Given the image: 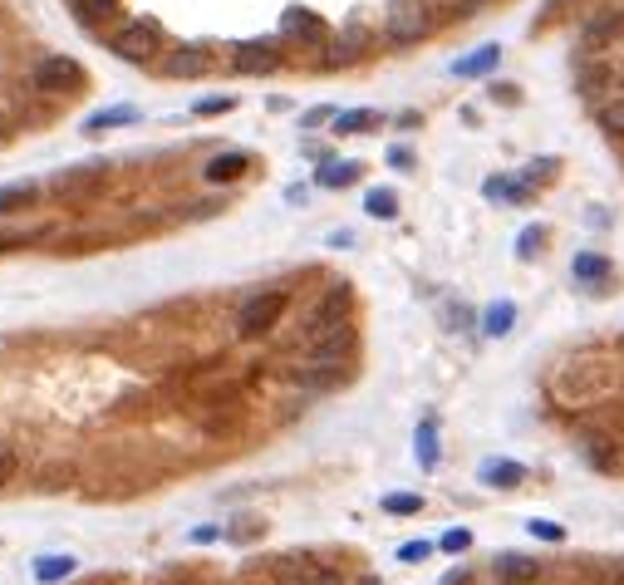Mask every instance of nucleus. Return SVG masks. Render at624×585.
Returning a JSON list of instances; mask_svg holds the SVG:
<instances>
[{"mask_svg":"<svg viewBox=\"0 0 624 585\" xmlns=\"http://www.w3.org/2000/svg\"><path fill=\"white\" fill-rule=\"evenodd\" d=\"M227 109H231V99H197V114H202V118L227 114Z\"/></svg>","mask_w":624,"mask_h":585,"instance_id":"obj_33","label":"nucleus"},{"mask_svg":"<svg viewBox=\"0 0 624 585\" xmlns=\"http://www.w3.org/2000/svg\"><path fill=\"white\" fill-rule=\"evenodd\" d=\"M384 512H389V517H418V512H423V497H418V492H389V497H384Z\"/></svg>","mask_w":624,"mask_h":585,"instance_id":"obj_25","label":"nucleus"},{"mask_svg":"<svg viewBox=\"0 0 624 585\" xmlns=\"http://www.w3.org/2000/svg\"><path fill=\"white\" fill-rule=\"evenodd\" d=\"M99 177H104V168H99V163H89L84 173H59L50 187H55L59 197H69V192H89V187H94Z\"/></svg>","mask_w":624,"mask_h":585,"instance_id":"obj_15","label":"nucleus"},{"mask_svg":"<svg viewBox=\"0 0 624 585\" xmlns=\"http://www.w3.org/2000/svg\"><path fill=\"white\" fill-rule=\"evenodd\" d=\"M231 64H236L241 74H271V69L281 64V50H276L271 40H246V45L231 50Z\"/></svg>","mask_w":624,"mask_h":585,"instance_id":"obj_6","label":"nucleus"},{"mask_svg":"<svg viewBox=\"0 0 624 585\" xmlns=\"http://www.w3.org/2000/svg\"><path fill=\"white\" fill-rule=\"evenodd\" d=\"M246 168H251V158H246V153H217V158L202 168V177H207V182H236Z\"/></svg>","mask_w":624,"mask_h":585,"instance_id":"obj_11","label":"nucleus"},{"mask_svg":"<svg viewBox=\"0 0 624 585\" xmlns=\"http://www.w3.org/2000/svg\"><path fill=\"white\" fill-rule=\"evenodd\" d=\"M285 305H290V295L285 291H261L251 295L246 305H241V315H236V335L241 340H256V335H266L276 320L285 315Z\"/></svg>","mask_w":624,"mask_h":585,"instance_id":"obj_1","label":"nucleus"},{"mask_svg":"<svg viewBox=\"0 0 624 585\" xmlns=\"http://www.w3.org/2000/svg\"><path fill=\"white\" fill-rule=\"evenodd\" d=\"M580 50H585V55L624 50V5L605 10V15H590V20L580 25Z\"/></svg>","mask_w":624,"mask_h":585,"instance_id":"obj_3","label":"nucleus"},{"mask_svg":"<svg viewBox=\"0 0 624 585\" xmlns=\"http://www.w3.org/2000/svg\"><path fill=\"white\" fill-rule=\"evenodd\" d=\"M64 576H74V556H59V551H50V556H40V561H35V581H40V585H55V581H64Z\"/></svg>","mask_w":624,"mask_h":585,"instance_id":"obj_14","label":"nucleus"},{"mask_svg":"<svg viewBox=\"0 0 624 585\" xmlns=\"http://www.w3.org/2000/svg\"><path fill=\"white\" fill-rule=\"evenodd\" d=\"M531 536H541V541H561L566 531L556 527V522H531Z\"/></svg>","mask_w":624,"mask_h":585,"instance_id":"obj_34","label":"nucleus"},{"mask_svg":"<svg viewBox=\"0 0 624 585\" xmlns=\"http://www.w3.org/2000/svg\"><path fill=\"white\" fill-rule=\"evenodd\" d=\"M35 202V182H10V187H0V217H10V212H20V207H30Z\"/></svg>","mask_w":624,"mask_h":585,"instance_id":"obj_18","label":"nucleus"},{"mask_svg":"<svg viewBox=\"0 0 624 585\" xmlns=\"http://www.w3.org/2000/svg\"><path fill=\"white\" fill-rule=\"evenodd\" d=\"M10 477H15V448H5V443H0V487H5Z\"/></svg>","mask_w":624,"mask_h":585,"instance_id":"obj_32","label":"nucleus"},{"mask_svg":"<svg viewBox=\"0 0 624 585\" xmlns=\"http://www.w3.org/2000/svg\"><path fill=\"white\" fill-rule=\"evenodd\" d=\"M521 477H526L521 463H487V468H482V482H492V487H516Z\"/></svg>","mask_w":624,"mask_h":585,"instance_id":"obj_22","label":"nucleus"},{"mask_svg":"<svg viewBox=\"0 0 624 585\" xmlns=\"http://www.w3.org/2000/svg\"><path fill=\"white\" fill-rule=\"evenodd\" d=\"M551 177H556V163H551V158H536V163L526 168V182H531V187H541V182H551Z\"/></svg>","mask_w":624,"mask_h":585,"instance_id":"obj_29","label":"nucleus"},{"mask_svg":"<svg viewBox=\"0 0 624 585\" xmlns=\"http://www.w3.org/2000/svg\"><path fill=\"white\" fill-rule=\"evenodd\" d=\"M379 123L374 109H349V114H335V133H369Z\"/></svg>","mask_w":624,"mask_h":585,"instance_id":"obj_20","label":"nucleus"},{"mask_svg":"<svg viewBox=\"0 0 624 585\" xmlns=\"http://www.w3.org/2000/svg\"><path fill=\"white\" fill-rule=\"evenodd\" d=\"M605 271H610V266H605L600 256H575V276H580V281H590V276H605Z\"/></svg>","mask_w":624,"mask_h":585,"instance_id":"obj_28","label":"nucleus"},{"mask_svg":"<svg viewBox=\"0 0 624 585\" xmlns=\"http://www.w3.org/2000/svg\"><path fill=\"white\" fill-rule=\"evenodd\" d=\"M595 118H600V128H605L610 138H624V94H620V99H605Z\"/></svg>","mask_w":624,"mask_h":585,"instance_id":"obj_24","label":"nucleus"},{"mask_svg":"<svg viewBox=\"0 0 624 585\" xmlns=\"http://www.w3.org/2000/svg\"><path fill=\"white\" fill-rule=\"evenodd\" d=\"M354 177H359V163H325V168L315 173V182H320V187H349Z\"/></svg>","mask_w":624,"mask_h":585,"instance_id":"obj_21","label":"nucleus"},{"mask_svg":"<svg viewBox=\"0 0 624 585\" xmlns=\"http://www.w3.org/2000/svg\"><path fill=\"white\" fill-rule=\"evenodd\" d=\"M541 227H526V232H521V241H516V256H536V246H541Z\"/></svg>","mask_w":624,"mask_h":585,"instance_id":"obj_30","label":"nucleus"},{"mask_svg":"<svg viewBox=\"0 0 624 585\" xmlns=\"http://www.w3.org/2000/svg\"><path fill=\"white\" fill-rule=\"evenodd\" d=\"M511 320H516V305H511V300H497V305L482 315V330H487V335H507Z\"/></svg>","mask_w":624,"mask_h":585,"instance_id":"obj_19","label":"nucleus"},{"mask_svg":"<svg viewBox=\"0 0 624 585\" xmlns=\"http://www.w3.org/2000/svg\"><path fill=\"white\" fill-rule=\"evenodd\" d=\"M497 576H502V581H516V585H526V581H536V576H541V561H531V556H502V561H497Z\"/></svg>","mask_w":624,"mask_h":585,"instance_id":"obj_12","label":"nucleus"},{"mask_svg":"<svg viewBox=\"0 0 624 585\" xmlns=\"http://www.w3.org/2000/svg\"><path fill=\"white\" fill-rule=\"evenodd\" d=\"M443 585H467V571H453V576H443Z\"/></svg>","mask_w":624,"mask_h":585,"instance_id":"obj_38","label":"nucleus"},{"mask_svg":"<svg viewBox=\"0 0 624 585\" xmlns=\"http://www.w3.org/2000/svg\"><path fill=\"white\" fill-rule=\"evenodd\" d=\"M271 576H276V585H344L340 571L315 561V556H281L271 566Z\"/></svg>","mask_w":624,"mask_h":585,"instance_id":"obj_4","label":"nucleus"},{"mask_svg":"<svg viewBox=\"0 0 624 585\" xmlns=\"http://www.w3.org/2000/svg\"><path fill=\"white\" fill-rule=\"evenodd\" d=\"M217 536H222L217 527H197V531H192V541H217Z\"/></svg>","mask_w":624,"mask_h":585,"instance_id":"obj_37","label":"nucleus"},{"mask_svg":"<svg viewBox=\"0 0 624 585\" xmlns=\"http://www.w3.org/2000/svg\"><path fill=\"white\" fill-rule=\"evenodd\" d=\"M497 59H502V50H497V45H482L477 55L457 59L453 74H462V79H472V74H487V69H497Z\"/></svg>","mask_w":624,"mask_h":585,"instance_id":"obj_17","label":"nucleus"},{"mask_svg":"<svg viewBox=\"0 0 624 585\" xmlns=\"http://www.w3.org/2000/svg\"><path fill=\"white\" fill-rule=\"evenodd\" d=\"M438 546H443V551H448V556H462V551H467V546H472V531L453 527V531H448V536H443V541H438Z\"/></svg>","mask_w":624,"mask_h":585,"instance_id":"obj_27","label":"nucleus"},{"mask_svg":"<svg viewBox=\"0 0 624 585\" xmlns=\"http://www.w3.org/2000/svg\"><path fill=\"white\" fill-rule=\"evenodd\" d=\"M118 0H74V15L84 20V25H99V20H109L114 15Z\"/></svg>","mask_w":624,"mask_h":585,"instance_id":"obj_26","label":"nucleus"},{"mask_svg":"<svg viewBox=\"0 0 624 585\" xmlns=\"http://www.w3.org/2000/svg\"><path fill=\"white\" fill-rule=\"evenodd\" d=\"M64 84H79V64H74V59L55 55V59H40V64H35V89H40V94H64Z\"/></svg>","mask_w":624,"mask_h":585,"instance_id":"obj_7","label":"nucleus"},{"mask_svg":"<svg viewBox=\"0 0 624 585\" xmlns=\"http://www.w3.org/2000/svg\"><path fill=\"white\" fill-rule=\"evenodd\" d=\"M281 30L285 35H300V40H325V20H320L315 10H305V5H290V10H285Z\"/></svg>","mask_w":624,"mask_h":585,"instance_id":"obj_8","label":"nucleus"},{"mask_svg":"<svg viewBox=\"0 0 624 585\" xmlns=\"http://www.w3.org/2000/svg\"><path fill=\"white\" fill-rule=\"evenodd\" d=\"M600 585H624V561H615V566H605V576H600Z\"/></svg>","mask_w":624,"mask_h":585,"instance_id":"obj_35","label":"nucleus"},{"mask_svg":"<svg viewBox=\"0 0 624 585\" xmlns=\"http://www.w3.org/2000/svg\"><path fill=\"white\" fill-rule=\"evenodd\" d=\"M428 551H433L428 541H408V546H398V561H423Z\"/></svg>","mask_w":624,"mask_h":585,"instance_id":"obj_31","label":"nucleus"},{"mask_svg":"<svg viewBox=\"0 0 624 585\" xmlns=\"http://www.w3.org/2000/svg\"><path fill=\"white\" fill-rule=\"evenodd\" d=\"M384 35H389L394 45H418V40H428V35H433V10L418 5V0H398L394 10H389V20H384Z\"/></svg>","mask_w":624,"mask_h":585,"instance_id":"obj_2","label":"nucleus"},{"mask_svg":"<svg viewBox=\"0 0 624 585\" xmlns=\"http://www.w3.org/2000/svg\"><path fill=\"white\" fill-rule=\"evenodd\" d=\"M138 109L133 104H114V109H99V114L84 118V133H104V128H114V123H133Z\"/></svg>","mask_w":624,"mask_h":585,"instance_id":"obj_16","label":"nucleus"},{"mask_svg":"<svg viewBox=\"0 0 624 585\" xmlns=\"http://www.w3.org/2000/svg\"><path fill=\"white\" fill-rule=\"evenodd\" d=\"M364 207H369V217H379V222H389V217H398V197L389 192V187H374V192L364 197Z\"/></svg>","mask_w":624,"mask_h":585,"instance_id":"obj_23","label":"nucleus"},{"mask_svg":"<svg viewBox=\"0 0 624 585\" xmlns=\"http://www.w3.org/2000/svg\"><path fill=\"white\" fill-rule=\"evenodd\" d=\"M580 443H585V458H590L600 472L620 468V448H615V438H610V433H585Z\"/></svg>","mask_w":624,"mask_h":585,"instance_id":"obj_10","label":"nucleus"},{"mask_svg":"<svg viewBox=\"0 0 624 585\" xmlns=\"http://www.w3.org/2000/svg\"><path fill=\"white\" fill-rule=\"evenodd\" d=\"M325 118H330V123H335V109H310V114H305V128H320V123H325Z\"/></svg>","mask_w":624,"mask_h":585,"instance_id":"obj_36","label":"nucleus"},{"mask_svg":"<svg viewBox=\"0 0 624 585\" xmlns=\"http://www.w3.org/2000/svg\"><path fill=\"white\" fill-rule=\"evenodd\" d=\"M413 443H418V468L423 472L438 468V423H433V418L418 423V438H413Z\"/></svg>","mask_w":624,"mask_h":585,"instance_id":"obj_13","label":"nucleus"},{"mask_svg":"<svg viewBox=\"0 0 624 585\" xmlns=\"http://www.w3.org/2000/svg\"><path fill=\"white\" fill-rule=\"evenodd\" d=\"M212 69V55L202 50V45H187V50H177L168 59V74L172 79H197V74H207Z\"/></svg>","mask_w":624,"mask_h":585,"instance_id":"obj_9","label":"nucleus"},{"mask_svg":"<svg viewBox=\"0 0 624 585\" xmlns=\"http://www.w3.org/2000/svg\"><path fill=\"white\" fill-rule=\"evenodd\" d=\"M158 45H163V30L153 20H133V25H123L114 35V55L128 59V64H148L158 55Z\"/></svg>","mask_w":624,"mask_h":585,"instance_id":"obj_5","label":"nucleus"}]
</instances>
